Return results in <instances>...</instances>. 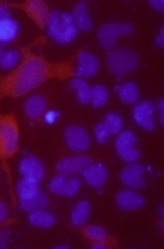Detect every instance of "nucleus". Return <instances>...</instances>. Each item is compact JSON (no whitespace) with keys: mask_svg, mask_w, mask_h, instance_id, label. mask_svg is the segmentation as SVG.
I'll list each match as a JSON object with an SVG mask.
<instances>
[{"mask_svg":"<svg viewBox=\"0 0 164 249\" xmlns=\"http://www.w3.org/2000/svg\"><path fill=\"white\" fill-rule=\"evenodd\" d=\"M120 158L121 160H125V161H128V163H132V161H135L137 158H139V150L135 146H130V148H125V150H121L120 153Z\"/></svg>","mask_w":164,"mask_h":249,"instance_id":"30","label":"nucleus"},{"mask_svg":"<svg viewBox=\"0 0 164 249\" xmlns=\"http://www.w3.org/2000/svg\"><path fill=\"white\" fill-rule=\"evenodd\" d=\"M120 179L125 186H128L130 189H140L144 186V167L139 163L127 165L120 174Z\"/></svg>","mask_w":164,"mask_h":249,"instance_id":"14","label":"nucleus"},{"mask_svg":"<svg viewBox=\"0 0 164 249\" xmlns=\"http://www.w3.org/2000/svg\"><path fill=\"white\" fill-rule=\"evenodd\" d=\"M134 114V121L146 131H152L154 129V103L152 102H140L134 107L132 110Z\"/></svg>","mask_w":164,"mask_h":249,"instance_id":"12","label":"nucleus"},{"mask_svg":"<svg viewBox=\"0 0 164 249\" xmlns=\"http://www.w3.org/2000/svg\"><path fill=\"white\" fill-rule=\"evenodd\" d=\"M149 5L152 9H156V11H159V12L164 11V2H163V0H149Z\"/></svg>","mask_w":164,"mask_h":249,"instance_id":"34","label":"nucleus"},{"mask_svg":"<svg viewBox=\"0 0 164 249\" xmlns=\"http://www.w3.org/2000/svg\"><path fill=\"white\" fill-rule=\"evenodd\" d=\"M139 66V57L132 50H111L108 55V67L115 76H127Z\"/></svg>","mask_w":164,"mask_h":249,"instance_id":"4","label":"nucleus"},{"mask_svg":"<svg viewBox=\"0 0 164 249\" xmlns=\"http://www.w3.org/2000/svg\"><path fill=\"white\" fill-rule=\"evenodd\" d=\"M72 19H74V24H75L77 30H82V31H91L92 30V22L88 16V4L86 2H77L74 5V11H72Z\"/></svg>","mask_w":164,"mask_h":249,"instance_id":"17","label":"nucleus"},{"mask_svg":"<svg viewBox=\"0 0 164 249\" xmlns=\"http://www.w3.org/2000/svg\"><path fill=\"white\" fill-rule=\"evenodd\" d=\"M91 163V158L84 155H77V157H65L57 163V172L60 176H72V174L82 172V170Z\"/></svg>","mask_w":164,"mask_h":249,"instance_id":"11","label":"nucleus"},{"mask_svg":"<svg viewBox=\"0 0 164 249\" xmlns=\"http://www.w3.org/2000/svg\"><path fill=\"white\" fill-rule=\"evenodd\" d=\"M89 212H91V205L89 201H79L74 206L72 213H70V224L74 229H79L88 222L89 218Z\"/></svg>","mask_w":164,"mask_h":249,"instance_id":"19","label":"nucleus"},{"mask_svg":"<svg viewBox=\"0 0 164 249\" xmlns=\"http://www.w3.org/2000/svg\"><path fill=\"white\" fill-rule=\"evenodd\" d=\"M156 45L159 48L164 47V28H161L159 30V35H157V38H156Z\"/></svg>","mask_w":164,"mask_h":249,"instance_id":"36","label":"nucleus"},{"mask_svg":"<svg viewBox=\"0 0 164 249\" xmlns=\"http://www.w3.org/2000/svg\"><path fill=\"white\" fill-rule=\"evenodd\" d=\"M17 196L19 199H31L34 196H38L41 193L40 191V182L38 180H33V179H22L17 182Z\"/></svg>","mask_w":164,"mask_h":249,"instance_id":"21","label":"nucleus"},{"mask_svg":"<svg viewBox=\"0 0 164 249\" xmlns=\"http://www.w3.org/2000/svg\"><path fill=\"white\" fill-rule=\"evenodd\" d=\"M24 110H26V115L33 121H38L45 115L46 112V98L43 95H34L31 96L24 105Z\"/></svg>","mask_w":164,"mask_h":249,"instance_id":"18","label":"nucleus"},{"mask_svg":"<svg viewBox=\"0 0 164 249\" xmlns=\"http://www.w3.org/2000/svg\"><path fill=\"white\" fill-rule=\"evenodd\" d=\"M75 77H92L99 71V60L88 50H79L75 53Z\"/></svg>","mask_w":164,"mask_h":249,"instance_id":"8","label":"nucleus"},{"mask_svg":"<svg viewBox=\"0 0 164 249\" xmlns=\"http://www.w3.org/2000/svg\"><path fill=\"white\" fill-rule=\"evenodd\" d=\"M19 151V121L14 114H0V160L5 161ZM7 169V167H5Z\"/></svg>","mask_w":164,"mask_h":249,"instance_id":"2","label":"nucleus"},{"mask_svg":"<svg viewBox=\"0 0 164 249\" xmlns=\"http://www.w3.org/2000/svg\"><path fill=\"white\" fill-rule=\"evenodd\" d=\"M103 122L106 124V129H108L109 134H118V132H121V119L118 117L117 114H108Z\"/></svg>","mask_w":164,"mask_h":249,"instance_id":"29","label":"nucleus"},{"mask_svg":"<svg viewBox=\"0 0 164 249\" xmlns=\"http://www.w3.org/2000/svg\"><path fill=\"white\" fill-rule=\"evenodd\" d=\"M7 218V205L4 201H0V224Z\"/></svg>","mask_w":164,"mask_h":249,"instance_id":"35","label":"nucleus"},{"mask_svg":"<svg viewBox=\"0 0 164 249\" xmlns=\"http://www.w3.org/2000/svg\"><path fill=\"white\" fill-rule=\"evenodd\" d=\"M80 234L88 242L92 244V249H111L117 248L118 241L113 239L111 235L106 234V231L99 225H82L80 227Z\"/></svg>","mask_w":164,"mask_h":249,"instance_id":"7","label":"nucleus"},{"mask_svg":"<svg viewBox=\"0 0 164 249\" xmlns=\"http://www.w3.org/2000/svg\"><path fill=\"white\" fill-rule=\"evenodd\" d=\"M5 9L7 7H14L17 11H22L30 16L34 21V24L43 30L48 22V18H50V7H48L46 2L43 0H26V2H21V4H14V2H0Z\"/></svg>","mask_w":164,"mask_h":249,"instance_id":"5","label":"nucleus"},{"mask_svg":"<svg viewBox=\"0 0 164 249\" xmlns=\"http://www.w3.org/2000/svg\"><path fill=\"white\" fill-rule=\"evenodd\" d=\"M59 117H60V114L59 112H55V110H48V112H45V115H43V119H45L46 124H53Z\"/></svg>","mask_w":164,"mask_h":249,"instance_id":"33","label":"nucleus"},{"mask_svg":"<svg viewBox=\"0 0 164 249\" xmlns=\"http://www.w3.org/2000/svg\"><path fill=\"white\" fill-rule=\"evenodd\" d=\"M134 33V26L130 22H106L99 28L98 31V41L104 50H113L115 41L121 35H132Z\"/></svg>","mask_w":164,"mask_h":249,"instance_id":"6","label":"nucleus"},{"mask_svg":"<svg viewBox=\"0 0 164 249\" xmlns=\"http://www.w3.org/2000/svg\"><path fill=\"white\" fill-rule=\"evenodd\" d=\"M2 55H4V52H2V45H0V60H2Z\"/></svg>","mask_w":164,"mask_h":249,"instance_id":"38","label":"nucleus"},{"mask_svg":"<svg viewBox=\"0 0 164 249\" xmlns=\"http://www.w3.org/2000/svg\"><path fill=\"white\" fill-rule=\"evenodd\" d=\"M69 85H70V88L77 93L79 103H82V105L91 103V88H89V85L82 77H72V79L69 81Z\"/></svg>","mask_w":164,"mask_h":249,"instance_id":"22","label":"nucleus"},{"mask_svg":"<svg viewBox=\"0 0 164 249\" xmlns=\"http://www.w3.org/2000/svg\"><path fill=\"white\" fill-rule=\"evenodd\" d=\"M117 206L121 212H134V210H139L144 206V198L140 195H137L135 191H120L115 198Z\"/></svg>","mask_w":164,"mask_h":249,"instance_id":"16","label":"nucleus"},{"mask_svg":"<svg viewBox=\"0 0 164 249\" xmlns=\"http://www.w3.org/2000/svg\"><path fill=\"white\" fill-rule=\"evenodd\" d=\"M46 206H48V196L43 195V193H40V195L31 199H19V208L28 213L38 212V210H43Z\"/></svg>","mask_w":164,"mask_h":249,"instance_id":"23","label":"nucleus"},{"mask_svg":"<svg viewBox=\"0 0 164 249\" xmlns=\"http://www.w3.org/2000/svg\"><path fill=\"white\" fill-rule=\"evenodd\" d=\"M9 18H11V14L7 12V9L0 4V21H2V19H9Z\"/></svg>","mask_w":164,"mask_h":249,"instance_id":"37","label":"nucleus"},{"mask_svg":"<svg viewBox=\"0 0 164 249\" xmlns=\"http://www.w3.org/2000/svg\"><path fill=\"white\" fill-rule=\"evenodd\" d=\"M33 227L38 229H50L55 225V216L51 213L45 212V210H38V212H33L30 215V220H28Z\"/></svg>","mask_w":164,"mask_h":249,"instance_id":"24","label":"nucleus"},{"mask_svg":"<svg viewBox=\"0 0 164 249\" xmlns=\"http://www.w3.org/2000/svg\"><path fill=\"white\" fill-rule=\"evenodd\" d=\"M108 102V89L104 86H94L91 88V103L99 108V107H104Z\"/></svg>","mask_w":164,"mask_h":249,"instance_id":"28","label":"nucleus"},{"mask_svg":"<svg viewBox=\"0 0 164 249\" xmlns=\"http://www.w3.org/2000/svg\"><path fill=\"white\" fill-rule=\"evenodd\" d=\"M79 187H80V179L70 176H60V174L57 177H53L50 182L51 193H55V195L59 196H67V198L75 195L77 191H79Z\"/></svg>","mask_w":164,"mask_h":249,"instance_id":"9","label":"nucleus"},{"mask_svg":"<svg viewBox=\"0 0 164 249\" xmlns=\"http://www.w3.org/2000/svg\"><path fill=\"white\" fill-rule=\"evenodd\" d=\"M117 93L123 103H137V100H139V89L134 83H127V85L120 86Z\"/></svg>","mask_w":164,"mask_h":249,"instance_id":"25","label":"nucleus"},{"mask_svg":"<svg viewBox=\"0 0 164 249\" xmlns=\"http://www.w3.org/2000/svg\"><path fill=\"white\" fill-rule=\"evenodd\" d=\"M134 143H135V136H134V132H132V131L118 132V134H117V143H115L117 153H120L121 150H125V148L134 146Z\"/></svg>","mask_w":164,"mask_h":249,"instance_id":"27","label":"nucleus"},{"mask_svg":"<svg viewBox=\"0 0 164 249\" xmlns=\"http://www.w3.org/2000/svg\"><path fill=\"white\" fill-rule=\"evenodd\" d=\"M19 35V26L17 21H14L12 18L2 19L0 21V45L11 43L17 38Z\"/></svg>","mask_w":164,"mask_h":249,"instance_id":"20","label":"nucleus"},{"mask_svg":"<svg viewBox=\"0 0 164 249\" xmlns=\"http://www.w3.org/2000/svg\"><path fill=\"white\" fill-rule=\"evenodd\" d=\"M82 177L84 180L89 184L91 187H96V189H101L104 186L106 179H108V170H106L104 165L101 163H89L84 170H82Z\"/></svg>","mask_w":164,"mask_h":249,"instance_id":"13","label":"nucleus"},{"mask_svg":"<svg viewBox=\"0 0 164 249\" xmlns=\"http://www.w3.org/2000/svg\"><path fill=\"white\" fill-rule=\"evenodd\" d=\"M89 141H91L89 140V134L82 127H79V125H70V127L65 129V143L72 151L80 153V151L88 150Z\"/></svg>","mask_w":164,"mask_h":249,"instance_id":"10","label":"nucleus"},{"mask_svg":"<svg viewBox=\"0 0 164 249\" xmlns=\"http://www.w3.org/2000/svg\"><path fill=\"white\" fill-rule=\"evenodd\" d=\"M19 172L24 179H33L40 182L45 176V169H43V163H41L38 158L34 157H26L21 160L19 163Z\"/></svg>","mask_w":164,"mask_h":249,"instance_id":"15","label":"nucleus"},{"mask_svg":"<svg viewBox=\"0 0 164 249\" xmlns=\"http://www.w3.org/2000/svg\"><path fill=\"white\" fill-rule=\"evenodd\" d=\"M9 241H11V232L7 227H0V249L7 248Z\"/></svg>","mask_w":164,"mask_h":249,"instance_id":"32","label":"nucleus"},{"mask_svg":"<svg viewBox=\"0 0 164 249\" xmlns=\"http://www.w3.org/2000/svg\"><path fill=\"white\" fill-rule=\"evenodd\" d=\"M94 136H96V141H98V143H106V140L109 138V132H108V129H106L104 122H99V124L96 125Z\"/></svg>","mask_w":164,"mask_h":249,"instance_id":"31","label":"nucleus"},{"mask_svg":"<svg viewBox=\"0 0 164 249\" xmlns=\"http://www.w3.org/2000/svg\"><path fill=\"white\" fill-rule=\"evenodd\" d=\"M21 62V50H15V48H12V50L9 52H4V55H2V60H0V67L2 69H14L17 64Z\"/></svg>","mask_w":164,"mask_h":249,"instance_id":"26","label":"nucleus"},{"mask_svg":"<svg viewBox=\"0 0 164 249\" xmlns=\"http://www.w3.org/2000/svg\"><path fill=\"white\" fill-rule=\"evenodd\" d=\"M34 41L30 47L21 48V62L14 71L0 76V100L21 98L51 79L65 81L75 77V66L69 62H48L43 53H34Z\"/></svg>","mask_w":164,"mask_h":249,"instance_id":"1","label":"nucleus"},{"mask_svg":"<svg viewBox=\"0 0 164 249\" xmlns=\"http://www.w3.org/2000/svg\"><path fill=\"white\" fill-rule=\"evenodd\" d=\"M46 30H48V36L60 45L70 43L77 35V28L74 24L72 16L67 14V12H59V11L50 12Z\"/></svg>","mask_w":164,"mask_h":249,"instance_id":"3","label":"nucleus"}]
</instances>
